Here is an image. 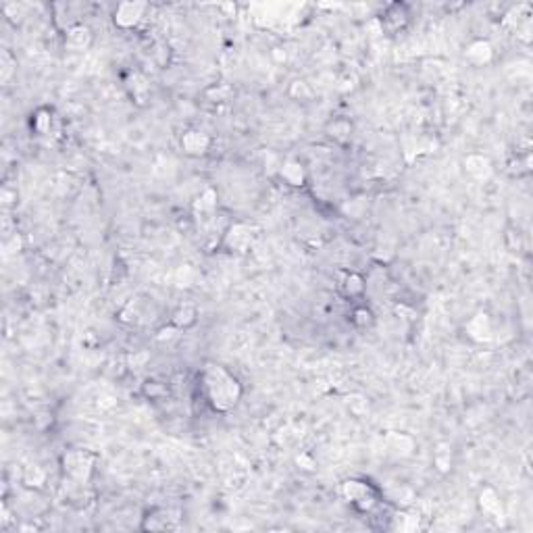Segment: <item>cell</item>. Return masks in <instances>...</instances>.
Instances as JSON below:
<instances>
[{"instance_id":"1","label":"cell","mask_w":533,"mask_h":533,"mask_svg":"<svg viewBox=\"0 0 533 533\" xmlns=\"http://www.w3.org/2000/svg\"><path fill=\"white\" fill-rule=\"evenodd\" d=\"M198 388L209 408L221 415L232 413L244 396L242 381L215 360H207L198 371Z\"/></svg>"},{"instance_id":"2","label":"cell","mask_w":533,"mask_h":533,"mask_svg":"<svg viewBox=\"0 0 533 533\" xmlns=\"http://www.w3.org/2000/svg\"><path fill=\"white\" fill-rule=\"evenodd\" d=\"M98 456L86 448H69L61 454V471L73 486H88L96 471Z\"/></svg>"},{"instance_id":"3","label":"cell","mask_w":533,"mask_h":533,"mask_svg":"<svg viewBox=\"0 0 533 533\" xmlns=\"http://www.w3.org/2000/svg\"><path fill=\"white\" fill-rule=\"evenodd\" d=\"M340 496L358 513H373L379 504V490L367 479H346L340 486Z\"/></svg>"},{"instance_id":"4","label":"cell","mask_w":533,"mask_h":533,"mask_svg":"<svg viewBox=\"0 0 533 533\" xmlns=\"http://www.w3.org/2000/svg\"><path fill=\"white\" fill-rule=\"evenodd\" d=\"M148 10L150 6L146 2H121L113 10V23L123 31H132L146 19Z\"/></svg>"},{"instance_id":"5","label":"cell","mask_w":533,"mask_h":533,"mask_svg":"<svg viewBox=\"0 0 533 533\" xmlns=\"http://www.w3.org/2000/svg\"><path fill=\"white\" fill-rule=\"evenodd\" d=\"M413 10L406 2H392L381 13V29L385 33H400L408 27Z\"/></svg>"},{"instance_id":"6","label":"cell","mask_w":533,"mask_h":533,"mask_svg":"<svg viewBox=\"0 0 533 533\" xmlns=\"http://www.w3.org/2000/svg\"><path fill=\"white\" fill-rule=\"evenodd\" d=\"M211 144H213V138L205 132V129H198V127H192V129H186L182 136H180V148L184 154L188 157H205L209 150H211Z\"/></svg>"},{"instance_id":"7","label":"cell","mask_w":533,"mask_h":533,"mask_svg":"<svg viewBox=\"0 0 533 533\" xmlns=\"http://www.w3.org/2000/svg\"><path fill=\"white\" fill-rule=\"evenodd\" d=\"M182 517L169 509H152L146 513V517H142V525L140 530L144 532H169V530H177L180 527Z\"/></svg>"},{"instance_id":"8","label":"cell","mask_w":533,"mask_h":533,"mask_svg":"<svg viewBox=\"0 0 533 533\" xmlns=\"http://www.w3.org/2000/svg\"><path fill=\"white\" fill-rule=\"evenodd\" d=\"M369 281L363 273L358 271H346L340 275L337 279V292L346 298V300H363V296L367 294Z\"/></svg>"},{"instance_id":"9","label":"cell","mask_w":533,"mask_h":533,"mask_svg":"<svg viewBox=\"0 0 533 533\" xmlns=\"http://www.w3.org/2000/svg\"><path fill=\"white\" fill-rule=\"evenodd\" d=\"M255 242L253 228L246 223H234L225 234H223V244L230 253H246Z\"/></svg>"},{"instance_id":"10","label":"cell","mask_w":533,"mask_h":533,"mask_svg":"<svg viewBox=\"0 0 533 533\" xmlns=\"http://www.w3.org/2000/svg\"><path fill=\"white\" fill-rule=\"evenodd\" d=\"M94 33L83 23H73L65 29V46L73 52H83L92 46Z\"/></svg>"},{"instance_id":"11","label":"cell","mask_w":533,"mask_h":533,"mask_svg":"<svg viewBox=\"0 0 533 533\" xmlns=\"http://www.w3.org/2000/svg\"><path fill=\"white\" fill-rule=\"evenodd\" d=\"M465 58L475 67H484L494 58V46L488 40H473L465 50Z\"/></svg>"},{"instance_id":"12","label":"cell","mask_w":533,"mask_h":533,"mask_svg":"<svg viewBox=\"0 0 533 533\" xmlns=\"http://www.w3.org/2000/svg\"><path fill=\"white\" fill-rule=\"evenodd\" d=\"M31 132L35 136H50L54 129V111L48 106H40L31 113Z\"/></svg>"},{"instance_id":"13","label":"cell","mask_w":533,"mask_h":533,"mask_svg":"<svg viewBox=\"0 0 533 533\" xmlns=\"http://www.w3.org/2000/svg\"><path fill=\"white\" fill-rule=\"evenodd\" d=\"M279 173H281V180H283L287 186H292V188H300V186H304V182H306V169H304V165H302L300 161H294V159L285 161Z\"/></svg>"},{"instance_id":"14","label":"cell","mask_w":533,"mask_h":533,"mask_svg":"<svg viewBox=\"0 0 533 533\" xmlns=\"http://www.w3.org/2000/svg\"><path fill=\"white\" fill-rule=\"evenodd\" d=\"M465 171L475 180H488L492 175V163L484 154H471L465 159Z\"/></svg>"},{"instance_id":"15","label":"cell","mask_w":533,"mask_h":533,"mask_svg":"<svg viewBox=\"0 0 533 533\" xmlns=\"http://www.w3.org/2000/svg\"><path fill=\"white\" fill-rule=\"evenodd\" d=\"M196 321H198V310H196V306H192V304H182V306H177V308L173 310V315H171V325H173L177 331L190 329L192 325H196Z\"/></svg>"},{"instance_id":"16","label":"cell","mask_w":533,"mask_h":533,"mask_svg":"<svg viewBox=\"0 0 533 533\" xmlns=\"http://www.w3.org/2000/svg\"><path fill=\"white\" fill-rule=\"evenodd\" d=\"M350 323L360 329V331H367L375 325V312L371 306L367 304H354L352 310H350Z\"/></svg>"},{"instance_id":"17","label":"cell","mask_w":533,"mask_h":533,"mask_svg":"<svg viewBox=\"0 0 533 533\" xmlns=\"http://www.w3.org/2000/svg\"><path fill=\"white\" fill-rule=\"evenodd\" d=\"M467 331H469V335H471L473 340H477V342L490 340V335H492L490 317H488L486 312H477V315H475V317L469 321V325H467Z\"/></svg>"},{"instance_id":"18","label":"cell","mask_w":533,"mask_h":533,"mask_svg":"<svg viewBox=\"0 0 533 533\" xmlns=\"http://www.w3.org/2000/svg\"><path fill=\"white\" fill-rule=\"evenodd\" d=\"M217 209V192L207 188L196 200H194V211L196 215H209Z\"/></svg>"},{"instance_id":"19","label":"cell","mask_w":533,"mask_h":533,"mask_svg":"<svg viewBox=\"0 0 533 533\" xmlns=\"http://www.w3.org/2000/svg\"><path fill=\"white\" fill-rule=\"evenodd\" d=\"M479 507L486 515H498L502 513V504L498 500V494L492 490V488H486L482 494H479Z\"/></svg>"},{"instance_id":"20","label":"cell","mask_w":533,"mask_h":533,"mask_svg":"<svg viewBox=\"0 0 533 533\" xmlns=\"http://www.w3.org/2000/svg\"><path fill=\"white\" fill-rule=\"evenodd\" d=\"M142 394L148 400H163V398L169 396V385L159 381V379H146L144 385H142Z\"/></svg>"},{"instance_id":"21","label":"cell","mask_w":533,"mask_h":533,"mask_svg":"<svg viewBox=\"0 0 533 533\" xmlns=\"http://www.w3.org/2000/svg\"><path fill=\"white\" fill-rule=\"evenodd\" d=\"M329 136L337 142H346L350 138V132H352V125L348 121H333L331 127H329Z\"/></svg>"},{"instance_id":"22","label":"cell","mask_w":533,"mask_h":533,"mask_svg":"<svg viewBox=\"0 0 533 533\" xmlns=\"http://www.w3.org/2000/svg\"><path fill=\"white\" fill-rule=\"evenodd\" d=\"M44 479H46V473H44L40 467H29V469L25 471V477H23V482H25L27 486H31V482H35V488H40V486L44 484Z\"/></svg>"}]
</instances>
